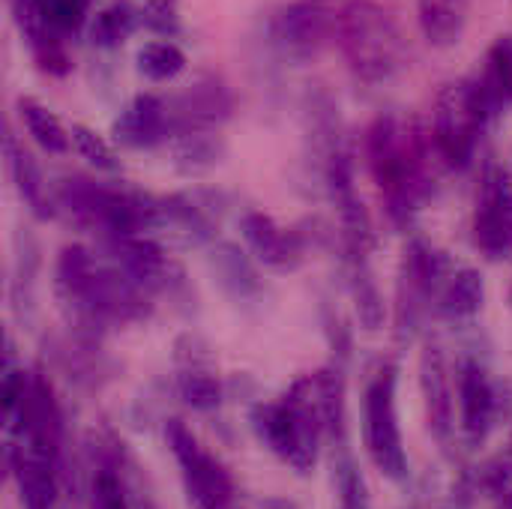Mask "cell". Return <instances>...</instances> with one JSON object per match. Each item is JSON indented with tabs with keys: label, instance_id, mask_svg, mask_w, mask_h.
Returning <instances> with one entry per match:
<instances>
[{
	"label": "cell",
	"instance_id": "obj_1",
	"mask_svg": "<svg viewBox=\"0 0 512 509\" xmlns=\"http://www.w3.org/2000/svg\"><path fill=\"white\" fill-rule=\"evenodd\" d=\"M54 297L84 342H93L114 324H141L153 315V297L147 291L78 243L63 246L57 255Z\"/></svg>",
	"mask_w": 512,
	"mask_h": 509
},
{
	"label": "cell",
	"instance_id": "obj_2",
	"mask_svg": "<svg viewBox=\"0 0 512 509\" xmlns=\"http://www.w3.org/2000/svg\"><path fill=\"white\" fill-rule=\"evenodd\" d=\"M366 162L396 225H408L426 195V138L399 114H378L366 129Z\"/></svg>",
	"mask_w": 512,
	"mask_h": 509
},
{
	"label": "cell",
	"instance_id": "obj_3",
	"mask_svg": "<svg viewBox=\"0 0 512 509\" xmlns=\"http://www.w3.org/2000/svg\"><path fill=\"white\" fill-rule=\"evenodd\" d=\"M249 426L255 438L297 474L315 471L321 447L327 444L315 378L306 375L294 381V387L276 402H258L249 414Z\"/></svg>",
	"mask_w": 512,
	"mask_h": 509
},
{
	"label": "cell",
	"instance_id": "obj_4",
	"mask_svg": "<svg viewBox=\"0 0 512 509\" xmlns=\"http://www.w3.org/2000/svg\"><path fill=\"white\" fill-rule=\"evenodd\" d=\"M336 42L351 75L369 87L390 84L405 60L399 24L372 0H354L336 15Z\"/></svg>",
	"mask_w": 512,
	"mask_h": 509
},
{
	"label": "cell",
	"instance_id": "obj_5",
	"mask_svg": "<svg viewBox=\"0 0 512 509\" xmlns=\"http://www.w3.org/2000/svg\"><path fill=\"white\" fill-rule=\"evenodd\" d=\"M399 369L393 363H384L363 390V408H360V426H363V444L378 468V474L390 483L408 480V453L405 438L399 426Z\"/></svg>",
	"mask_w": 512,
	"mask_h": 509
},
{
	"label": "cell",
	"instance_id": "obj_6",
	"mask_svg": "<svg viewBox=\"0 0 512 509\" xmlns=\"http://www.w3.org/2000/svg\"><path fill=\"white\" fill-rule=\"evenodd\" d=\"M489 120H492V114H489L474 78L450 81L438 93L429 135H432L435 153L444 159L447 168H453V171L471 168L477 147H480V135Z\"/></svg>",
	"mask_w": 512,
	"mask_h": 509
},
{
	"label": "cell",
	"instance_id": "obj_7",
	"mask_svg": "<svg viewBox=\"0 0 512 509\" xmlns=\"http://www.w3.org/2000/svg\"><path fill=\"white\" fill-rule=\"evenodd\" d=\"M168 450L180 468V483L192 509H234L237 486L228 468L204 450V444L192 435L183 420L165 423Z\"/></svg>",
	"mask_w": 512,
	"mask_h": 509
},
{
	"label": "cell",
	"instance_id": "obj_8",
	"mask_svg": "<svg viewBox=\"0 0 512 509\" xmlns=\"http://www.w3.org/2000/svg\"><path fill=\"white\" fill-rule=\"evenodd\" d=\"M336 39V15L318 0H297L270 18V45L288 63H309Z\"/></svg>",
	"mask_w": 512,
	"mask_h": 509
},
{
	"label": "cell",
	"instance_id": "obj_9",
	"mask_svg": "<svg viewBox=\"0 0 512 509\" xmlns=\"http://www.w3.org/2000/svg\"><path fill=\"white\" fill-rule=\"evenodd\" d=\"M234 114V93L219 75H198L168 99L171 138L183 132H219Z\"/></svg>",
	"mask_w": 512,
	"mask_h": 509
},
{
	"label": "cell",
	"instance_id": "obj_10",
	"mask_svg": "<svg viewBox=\"0 0 512 509\" xmlns=\"http://www.w3.org/2000/svg\"><path fill=\"white\" fill-rule=\"evenodd\" d=\"M456 402H459V432L468 447H480L495 429L501 399L498 387L477 357H462L456 366Z\"/></svg>",
	"mask_w": 512,
	"mask_h": 509
},
{
	"label": "cell",
	"instance_id": "obj_11",
	"mask_svg": "<svg viewBox=\"0 0 512 509\" xmlns=\"http://www.w3.org/2000/svg\"><path fill=\"white\" fill-rule=\"evenodd\" d=\"M132 459L114 435H99L90 444V480H87V509H132L135 483Z\"/></svg>",
	"mask_w": 512,
	"mask_h": 509
},
{
	"label": "cell",
	"instance_id": "obj_12",
	"mask_svg": "<svg viewBox=\"0 0 512 509\" xmlns=\"http://www.w3.org/2000/svg\"><path fill=\"white\" fill-rule=\"evenodd\" d=\"M420 393L432 438L450 447L456 441V375L438 342H426L420 351Z\"/></svg>",
	"mask_w": 512,
	"mask_h": 509
},
{
	"label": "cell",
	"instance_id": "obj_13",
	"mask_svg": "<svg viewBox=\"0 0 512 509\" xmlns=\"http://www.w3.org/2000/svg\"><path fill=\"white\" fill-rule=\"evenodd\" d=\"M474 243L489 258H504L512 252V183L498 165H489L483 174L474 213Z\"/></svg>",
	"mask_w": 512,
	"mask_h": 509
},
{
	"label": "cell",
	"instance_id": "obj_14",
	"mask_svg": "<svg viewBox=\"0 0 512 509\" xmlns=\"http://www.w3.org/2000/svg\"><path fill=\"white\" fill-rule=\"evenodd\" d=\"M177 396L186 408L198 414H213L225 402V387L213 369L210 348L198 336H183L177 342Z\"/></svg>",
	"mask_w": 512,
	"mask_h": 509
},
{
	"label": "cell",
	"instance_id": "obj_15",
	"mask_svg": "<svg viewBox=\"0 0 512 509\" xmlns=\"http://www.w3.org/2000/svg\"><path fill=\"white\" fill-rule=\"evenodd\" d=\"M240 237L249 249V255L279 273L297 270L306 258V243L297 231L282 228L273 216L261 213V210H246L237 219Z\"/></svg>",
	"mask_w": 512,
	"mask_h": 509
},
{
	"label": "cell",
	"instance_id": "obj_16",
	"mask_svg": "<svg viewBox=\"0 0 512 509\" xmlns=\"http://www.w3.org/2000/svg\"><path fill=\"white\" fill-rule=\"evenodd\" d=\"M111 138L126 150H150L171 141L168 99L156 93H138L111 123Z\"/></svg>",
	"mask_w": 512,
	"mask_h": 509
},
{
	"label": "cell",
	"instance_id": "obj_17",
	"mask_svg": "<svg viewBox=\"0 0 512 509\" xmlns=\"http://www.w3.org/2000/svg\"><path fill=\"white\" fill-rule=\"evenodd\" d=\"M12 18L39 72L54 75V78H63L72 72V57L66 51L63 33H57L42 18L36 0H12Z\"/></svg>",
	"mask_w": 512,
	"mask_h": 509
},
{
	"label": "cell",
	"instance_id": "obj_18",
	"mask_svg": "<svg viewBox=\"0 0 512 509\" xmlns=\"http://www.w3.org/2000/svg\"><path fill=\"white\" fill-rule=\"evenodd\" d=\"M207 261H210L213 282L234 306H249L264 297V282H261L255 261L249 258V249L219 240V243H213Z\"/></svg>",
	"mask_w": 512,
	"mask_h": 509
},
{
	"label": "cell",
	"instance_id": "obj_19",
	"mask_svg": "<svg viewBox=\"0 0 512 509\" xmlns=\"http://www.w3.org/2000/svg\"><path fill=\"white\" fill-rule=\"evenodd\" d=\"M3 150H6V168H9V177L15 183V192L24 201V207L30 210V216L39 219V222L54 219L60 213L57 198H54V186H48V180H45L39 162L33 159V153L12 132H6Z\"/></svg>",
	"mask_w": 512,
	"mask_h": 509
},
{
	"label": "cell",
	"instance_id": "obj_20",
	"mask_svg": "<svg viewBox=\"0 0 512 509\" xmlns=\"http://www.w3.org/2000/svg\"><path fill=\"white\" fill-rule=\"evenodd\" d=\"M345 273H348V291H351V300H354V312L360 318V327L366 333H378L384 327L387 306H384V294H381V288L375 282V273L369 267V255L348 249V255H345Z\"/></svg>",
	"mask_w": 512,
	"mask_h": 509
},
{
	"label": "cell",
	"instance_id": "obj_21",
	"mask_svg": "<svg viewBox=\"0 0 512 509\" xmlns=\"http://www.w3.org/2000/svg\"><path fill=\"white\" fill-rule=\"evenodd\" d=\"M168 144H171L174 171L180 177H192V180L216 171L228 156V147L219 132H183V135L171 138Z\"/></svg>",
	"mask_w": 512,
	"mask_h": 509
},
{
	"label": "cell",
	"instance_id": "obj_22",
	"mask_svg": "<svg viewBox=\"0 0 512 509\" xmlns=\"http://www.w3.org/2000/svg\"><path fill=\"white\" fill-rule=\"evenodd\" d=\"M477 90L489 108V114H501L512 105V36H498L483 60V72L474 75Z\"/></svg>",
	"mask_w": 512,
	"mask_h": 509
},
{
	"label": "cell",
	"instance_id": "obj_23",
	"mask_svg": "<svg viewBox=\"0 0 512 509\" xmlns=\"http://www.w3.org/2000/svg\"><path fill=\"white\" fill-rule=\"evenodd\" d=\"M417 24L432 48H453L468 27V0H420Z\"/></svg>",
	"mask_w": 512,
	"mask_h": 509
},
{
	"label": "cell",
	"instance_id": "obj_24",
	"mask_svg": "<svg viewBox=\"0 0 512 509\" xmlns=\"http://www.w3.org/2000/svg\"><path fill=\"white\" fill-rule=\"evenodd\" d=\"M15 111H18V120L24 126V132L30 135V141L48 153V156H66L72 150V135L69 129L60 123V117L39 99L33 96H18L15 99Z\"/></svg>",
	"mask_w": 512,
	"mask_h": 509
},
{
	"label": "cell",
	"instance_id": "obj_25",
	"mask_svg": "<svg viewBox=\"0 0 512 509\" xmlns=\"http://www.w3.org/2000/svg\"><path fill=\"white\" fill-rule=\"evenodd\" d=\"M486 279L477 267H459L447 276L438 294V312L450 321H471L483 312Z\"/></svg>",
	"mask_w": 512,
	"mask_h": 509
},
{
	"label": "cell",
	"instance_id": "obj_26",
	"mask_svg": "<svg viewBox=\"0 0 512 509\" xmlns=\"http://www.w3.org/2000/svg\"><path fill=\"white\" fill-rule=\"evenodd\" d=\"M330 477H333V509H372L369 483L351 450V441L330 444Z\"/></svg>",
	"mask_w": 512,
	"mask_h": 509
},
{
	"label": "cell",
	"instance_id": "obj_27",
	"mask_svg": "<svg viewBox=\"0 0 512 509\" xmlns=\"http://www.w3.org/2000/svg\"><path fill=\"white\" fill-rule=\"evenodd\" d=\"M138 27H144L141 18V6H135L132 0H111L102 9H96V15L90 18V42L96 48L114 51L120 48Z\"/></svg>",
	"mask_w": 512,
	"mask_h": 509
},
{
	"label": "cell",
	"instance_id": "obj_28",
	"mask_svg": "<svg viewBox=\"0 0 512 509\" xmlns=\"http://www.w3.org/2000/svg\"><path fill=\"white\" fill-rule=\"evenodd\" d=\"M186 51L171 39H150L135 51V69L150 84H168L186 69Z\"/></svg>",
	"mask_w": 512,
	"mask_h": 509
},
{
	"label": "cell",
	"instance_id": "obj_29",
	"mask_svg": "<svg viewBox=\"0 0 512 509\" xmlns=\"http://www.w3.org/2000/svg\"><path fill=\"white\" fill-rule=\"evenodd\" d=\"M69 135H72L75 153H78L90 168H96L99 174H120V171H123L120 153L114 150V144H111L102 132H96V129L84 126V123H72V126H69Z\"/></svg>",
	"mask_w": 512,
	"mask_h": 509
},
{
	"label": "cell",
	"instance_id": "obj_30",
	"mask_svg": "<svg viewBox=\"0 0 512 509\" xmlns=\"http://www.w3.org/2000/svg\"><path fill=\"white\" fill-rule=\"evenodd\" d=\"M477 489L498 501L501 509H512V450L486 462L477 474Z\"/></svg>",
	"mask_w": 512,
	"mask_h": 509
},
{
	"label": "cell",
	"instance_id": "obj_31",
	"mask_svg": "<svg viewBox=\"0 0 512 509\" xmlns=\"http://www.w3.org/2000/svg\"><path fill=\"white\" fill-rule=\"evenodd\" d=\"M42 18L57 30V33H75L87 21V6L90 0H36Z\"/></svg>",
	"mask_w": 512,
	"mask_h": 509
},
{
	"label": "cell",
	"instance_id": "obj_32",
	"mask_svg": "<svg viewBox=\"0 0 512 509\" xmlns=\"http://www.w3.org/2000/svg\"><path fill=\"white\" fill-rule=\"evenodd\" d=\"M261 509H297L294 501H285V498H270V501H264Z\"/></svg>",
	"mask_w": 512,
	"mask_h": 509
},
{
	"label": "cell",
	"instance_id": "obj_33",
	"mask_svg": "<svg viewBox=\"0 0 512 509\" xmlns=\"http://www.w3.org/2000/svg\"><path fill=\"white\" fill-rule=\"evenodd\" d=\"M507 306H510V312H512V285H510V291H507Z\"/></svg>",
	"mask_w": 512,
	"mask_h": 509
}]
</instances>
